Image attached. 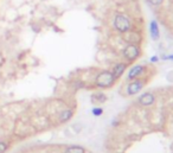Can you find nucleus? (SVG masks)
Listing matches in <instances>:
<instances>
[{
	"label": "nucleus",
	"instance_id": "f257e3e1",
	"mask_svg": "<svg viewBox=\"0 0 173 153\" xmlns=\"http://www.w3.org/2000/svg\"><path fill=\"white\" fill-rule=\"evenodd\" d=\"M115 77L113 76L112 71H102L101 74L97 75L96 80H95V83L96 86L100 87V88H109L114 84L115 82Z\"/></svg>",
	"mask_w": 173,
	"mask_h": 153
},
{
	"label": "nucleus",
	"instance_id": "f03ea898",
	"mask_svg": "<svg viewBox=\"0 0 173 153\" xmlns=\"http://www.w3.org/2000/svg\"><path fill=\"white\" fill-rule=\"evenodd\" d=\"M114 26L115 29L121 32V34H126L129 31V29H131V21L129 19L127 18L126 16H123V14H118L116 17H115V19H114Z\"/></svg>",
	"mask_w": 173,
	"mask_h": 153
},
{
	"label": "nucleus",
	"instance_id": "7ed1b4c3",
	"mask_svg": "<svg viewBox=\"0 0 173 153\" xmlns=\"http://www.w3.org/2000/svg\"><path fill=\"white\" fill-rule=\"evenodd\" d=\"M145 86V81L142 79H138V80H133V82H131L126 88V93L127 95L129 96H133V95H136L139 93L140 90L144 88Z\"/></svg>",
	"mask_w": 173,
	"mask_h": 153
},
{
	"label": "nucleus",
	"instance_id": "20e7f679",
	"mask_svg": "<svg viewBox=\"0 0 173 153\" xmlns=\"http://www.w3.org/2000/svg\"><path fill=\"white\" fill-rule=\"evenodd\" d=\"M140 55V49L136 45H134V44H129V45H127L125 47V50H123V56H125V58L127 61H129V62H133L135 61L138 57H139Z\"/></svg>",
	"mask_w": 173,
	"mask_h": 153
},
{
	"label": "nucleus",
	"instance_id": "39448f33",
	"mask_svg": "<svg viewBox=\"0 0 173 153\" xmlns=\"http://www.w3.org/2000/svg\"><path fill=\"white\" fill-rule=\"evenodd\" d=\"M145 71V67L144 65H140V64H136L134 67L131 68V70L128 71V75H127V80L128 81H133L135 79H139L140 76L144 74Z\"/></svg>",
	"mask_w": 173,
	"mask_h": 153
},
{
	"label": "nucleus",
	"instance_id": "423d86ee",
	"mask_svg": "<svg viewBox=\"0 0 173 153\" xmlns=\"http://www.w3.org/2000/svg\"><path fill=\"white\" fill-rule=\"evenodd\" d=\"M154 101H155V96H154L152 93H145L142 94L141 96L139 97V102L140 106H144V107H148L151 106V105H153Z\"/></svg>",
	"mask_w": 173,
	"mask_h": 153
},
{
	"label": "nucleus",
	"instance_id": "0eeeda50",
	"mask_svg": "<svg viewBox=\"0 0 173 153\" xmlns=\"http://www.w3.org/2000/svg\"><path fill=\"white\" fill-rule=\"evenodd\" d=\"M149 34H151V38L153 40H158L160 38L159 26H158V23L155 20H152L151 24H149Z\"/></svg>",
	"mask_w": 173,
	"mask_h": 153
},
{
	"label": "nucleus",
	"instance_id": "6e6552de",
	"mask_svg": "<svg viewBox=\"0 0 173 153\" xmlns=\"http://www.w3.org/2000/svg\"><path fill=\"white\" fill-rule=\"evenodd\" d=\"M126 69H127L126 63H118V64L113 68V71H112L113 76L115 77V80H118L119 77H121V76L123 75V73L126 71Z\"/></svg>",
	"mask_w": 173,
	"mask_h": 153
},
{
	"label": "nucleus",
	"instance_id": "1a4fd4ad",
	"mask_svg": "<svg viewBox=\"0 0 173 153\" xmlns=\"http://www.w3.org/2000/svg\"><path fill=\"white\" fill-rule=\"evenodd\" d=\"M107 95L103 93H96L91 96V101L93 102H97V103H104L107 101Z\"/></svg>",
	"mask_w": 173,
	"mask_h": 153
},
{
	"label": "nucleus",
	"instance_id": "9d476101",
	"mask_svg": "<svg viewBox=\"0 0 173 153\" xmlns=\"http://www.w3.org/2000/svg\"><path fill=\"white\" fill-rule=\"evenodd\" d=\"M71 116H73V112L70 109H65V110H63L60 114V120L62 122H64V121H68V120L71 119Z\"/></svg>",
	"mask_w": 173,
	"mask_h": 153
},
{
	"label": "nucleus",
	"instance_id": "9b49d317",
	"mask_svg": "<svg viewBox=\"0 0 173 153\" xmlns=\"http://www.w3.org/2000/svg\"><path fill=\"white\" fill-rule=\"evenodd\" d=\"M64 153H86V150L82 146H70L65 150Z\"/></svg>",
	"mask_w": 173,
	"mask_h": 153
},
{
	"label": "nucleus",
	"instance_id": "f8f14e48",
	"mask_svg": "<svg viewBox=\"0 0 173 153\" xmlns=\"http://www.w3.org/2000/svg\"><path fill=\"white\" fill-rule=\"evenodd\" d=\"M91 113H93L94 116H101L103 114V108L101 107H94L91 109Z\"/></svg>",
	"mask_w": 173,
	"mask_h": 153
},
{
	"label": "nucleus",
	"instance_id": "ddd939ff",
	"mask_svg": "<svg viewBox=\"0 0 173 153\" xmlns=\"http://www.w3.org/2000/svg\"><path fill=\"white\" fill-rule=\"evenodd\" d=\"M6 150H7V142L1 141V142H0V153H4Z\"/></svg>",
	"mask_w": 173,
	"mask_h": 153
},
{
	"label": "nucleus",
	"instance_id": "4468645a",
	"mask_svg": "<svg viewBox=\"0 0 173 153\" xmlns=\"http://www.w3.org/2000/svg\"><path fill=\"white\" fill-rule=\"evenodd\" d=\"M148 1H149L152 5H154V6H158V5H160V4L164 1V0H148Z\"/></svg>",
	"mask_w": 173,
	"mask_h": 153
},
{
	"label": "nucleus",
	"instance_id": "2eb2a0df",
	"mask_svg": "<svg viewBox=\"0 0 173 153\" xmlns=\"http://www.w3.org/2000/svg\"><path fill=\"white\" fill-rule=\"evenodd\" d=\"M161 58L164 61H173V53L172 55H164Z\"/></svg>",
	"mask_w": 173,
	"mask_h": 153
},
{
	"label": "nucleus",
	"instance_id": "dca6fc26",
	"mask_svg": "<svg viewBox=\"0 0 173 153\" xmlns=\"http://www.w3.org/2000/svg\"><path fill=\"white\" fill-rule=\"evenodd\" d=\"M159 57H158V56H152V57H151V58H149V61H151V62H152V63H157V62H159Z\"/></svg>",
	"mask_w": 173,
	"mask_h": 153
}]
</instances>
